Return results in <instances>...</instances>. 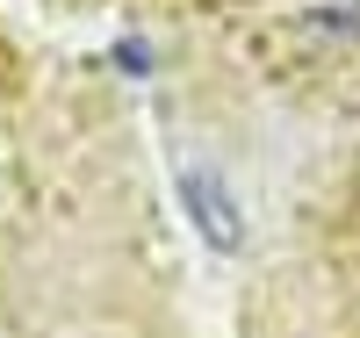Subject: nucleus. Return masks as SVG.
<instances>
[{
  "label": "nucleus",
  "instance_id": "1",
  "mask_svg": "<svg viewBox=\"0 0 360 338\" xmlns=\"http://www.w3.org/2000/svg\"><path fill=\"white\" fill-rule=\"evenodd\" d=\"M180 202H188V216L202 223V238L217 245V252H238V245H245V223H238V202L217 188V180H209L202 166H188L180 173Z\"/></svg>",
  "mask_w": 360,
  "mask_h": 338
}]
</instances>
